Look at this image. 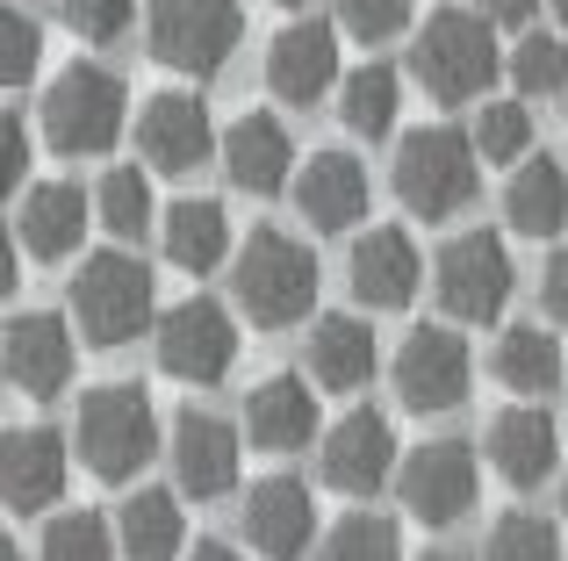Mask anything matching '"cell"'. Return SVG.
Returning <instances> with one entry per match:
<instances>
[{
    "label": "cell",
    "mask_w": 568,
    "mask_h": 561,
    "mask_svg": "<svg viewBox=\"0 0 568 561\" xmlns=\"http://www.w3.org/2000/svg\"><path fill=\"white\" fill-rule=\"evenodd\" d=\"M173 482L187 497H231L237 490V432L216 410H181L173 418Z\"/></svg>",
    "instance_id": "21"
},
{
    "label": "cell",
    "mask_w": 568,
    "mask_h": 561,
    "mask_svg": "<svg viewBox=\"0 0 568 561\" xmlns=\"http://www.w3.org/2000/svg\"><path fill=\"white\" fill-rule=\"evenodd\" d=\"M295 210L317 231H353L367 216V166L353 152H310L295 166Z\"/></svg>",
    "instance_id": "23"
},
{
    "label": "cell",
    "mask_w": 568,
    "mask_h": 561,
    "mask_svg": "<svg viewBox=\"0 0 568 561\" xmlns=\"http://www.w3.org/2000/svg\"><path fill=\"white\" fill-rule=\"evenodd\" d=\"M561 519H568V476H561Z\"/></svg>",
    "instance_id": "46"
},
{
    "label": "cell",
    "mask_w": 568,
    "mask_h": 561,
    "mask_svg": "<svg viewBox=\"0 0 568 561\" xmlns=\"http://www.w3.org/2000/svg\"><path fill=\"white\" fill-rule=\"evenodd\" d=\"M0 152H8V166H0V181L22 187V166H29V137H22V115H0Z\"/></svg>",
    "instance_id": "41"
},
{
    "label": "cell",
    "mask_w": 568,
    "mask_h": 561,
    "mask_svg": "<svg viewBox=\"0 0 568 561\" xmlns=\"http://www.w3.org/2000/svg\"><path fill=\"white\" fill-rule=\"evenodd\" d=\"M181 561H237V548H223V540H194Z\"/></svg>",
    "instance_id": "43"
},
{
    "label": "cell",
    "mask_w": 568,
    "mask_h": 561,
    "mask_svg": "<svg viewBox=\"0 0 568 561\" xmlns=\"http://www.w3.org/2000/svg\"><path fill=\"white\" fill-rule=\"evenodd\" d=\"M432 288H439V309L454 324H489V317H504L518 274H511V253H504L497 231H460L432 259Z\"/></svg>",
    "instance_id": "8"
},
{
    "label": "cell",
    "mask_w": 568,
    "mask_h": 561,
    "mask_svg": "<svg viewBox=\"0 0 568 561\" xmlns=\"http://www.w3.org/2000/svg\"><path fill=\"white\" fill-rule=\"evenodd\" d=\"M317 561H403V533L382 511H346V519L324 533Z\"/></svg>",
    "instance_id": "35"
},
{
    "label": "cell",
    "mask_w": 568,
    "mask_h": 561,
    "mask_svg": "<svg viewBox=\"0 0 568 561\" xmlns=\"http://www.w3.org/2000/svg\"><path fill=\"white\" fill-rule=\"evenodd\" d=\"M483 453H489V468H497L511 490H540V482L561 468V432L540 410V396H518L511 410H497L489 432H483Z\"/></svg>",
    "instance_id": "16"
},
{
    "label": "cell",
    "mask_w": 568,
    "mask_h": 561,
    "mask_svg": "<svg viewBox=\"0 0 568 561\" xmlns=\"http://www.w3.org/2000/svg\"><path fill=\"white\" fill-rule=\"evenodd\" d=\"M483 187V152H475V130L454 123H425L396 144V202L425 224L460 216Z\"/></svg>",
    "instance_id": "2"
},
{
    "label": "cell",
    "mask_w": 568,
    "mask_h": 561,
    "mask_svg": "<svg viewBox=\"0 0 568 561\" xmlns=\"http://www.w3.org/2000/svg\"><path fill=\"white\" fill-rule=\"evenodd\" d=\"M338 80H346V72H338V29L332 22L274 29V43H266V94H274V101L310 109V101H324Z\"/></svg>",
    "instance_id": "15"
},
{
    "label": "cell",
    "mask_w": 568,
    "mask_h": 561,
    "mask_svg": "<svg viewBox=\"0 0 568 561\" xmlns=\"http://www.w3.org/2000/svg\"><path fill=\"white\" fill-rule=\"evenodd\" d=\"M483 490V468H475L468 439H425L410 447V461L396 468V497L417 526H460Z\"/></svg>",
    "instance_id": "10"
},
{
    "label": "cell",
    "mask_w": 568,
    "mask_h": 561,
    "mask_svg": "<svg viewBox=\"0 0 568 561\" xmlns=\"http://www.w3.org/2000/svg\"><path fill=\"white\" fill-rule=\"evenodd\" d=\"M115 533H123V554L130 561H181L187 554V519H181V497H173V490L123 497Z\"/></svg>",
    "instance_id": "29"
},
{
    "label": "cell",
    "mask_w": 568,
    "mask_h": 561,
    "mask_svg": "<svg viewBox=\"0 0 568 561\" xmlns=\"http://www.w3.org/2000/svg\"><path fill=\"white\" fill-rule=\"evenodd\" d=\"M72 324H80V338L101 346V353H115V346H130L138 332H152V324H159L152 267L130 259V253L80 259V274H72Z\"/></svg>",
    "instance_id": "5"
},
{
    "label": "cell",
    "mask_w": 568,
    "mask_h": 561,
    "mask_svg": "<svg viewBox=\"0 0 568 561\" xmlns=\"http://www.w3.org/2000/svg\"><path fill=\"white\" fill-rule=\"evenodd\" d=\"M237 526H245V540H252L266 561H303V554H310V533H317L310 482H295V476L252 482L245 504H237Z\"/></svg>",
    "instance_id": "18"
},
{
    "label": "cell",
    "mask_w": 568,
    "mask_h": 561,
    "mask_svg": "<svg viewBox=\"0 0 568 561\" xmlns=\"http://www.w3.org/2000/svg\"><path fill=\"white\" fill-rule=\"evenodd\" d=\"M483 14L497 29H532V14H540V0H483Z\"/></svg>",
    "instance_id": "42"
},
{
    "label": "cell",
    "mask_w": 568,
    "mask_h": 561,
    "mask_svg": "<svg viewBox=\"0 0 568 561\" xmlns=\"http://www.w3.org/2000/svg\"><path fill=\"white\" fill-rule=\"evenodd\" d=\"M475 152H483V166H518V159H532V109L526 94L518 101H475Z\"/></svg>",
    "instance_id": "32"
},
{
    "label": "cell",
    "mask_w": 568,
    "mask_h": 561,
    "mask_svg": "<svg viewBox=\"0 0 568 561\" xmlns=\"http://www.w3.org/2000/svg\"><path fill=\"white\" fill-rule=\"evenodd\" d=\"M504 216L518 238H561L568 224V166L561 159H518L511 187H504Z\"/></svg>",
    "instance_id": "28"
},
{
    "label": "cell",
    "mask_w": 568,
    "mask_h": 561,
    "mask_svg": "<svg viewBox=\"0 0 568 561\" xmlns=\"http://www.w3.org/2000/svg\"><path fill=\"white\" fill-rule=\"evenodd\" d=\"M72 360H80V346L51 309H14L0 332V375H8V389L37 396V404H51L72 381Z\"/></svg>",
    "instance_id": "13"
},
{
    "label": "cell",
    "mask_w": 568,
    "mask_h": 561,
    "mask_svg": "<svg viewBox=\"0 0 568 561\" xmlns=\"http://www.w3.org/2000/svg\"><path fill=\"white\" fill-rule=\"evenodd\" d=\"M547 8H555V22H561V29H568V0H547Z\"/></svg>",
    "instance_id": "45"
},
{
    "label": "cell",
    "mask_w": 568,
    "mask_h": 561,
    "mask_svg": "<svg viewBox=\"0 0 568 561\" xmlns=\"http://www.w3.org/2000/svg\"><path fill=\"white\" fill-rule=\"evenodd\" d=\"M223 173H231L237 195H281V187H295V137L288 123H281L274 109H245L231 130H223L216 144Z\"/></svg>",
    "instance_id": "17"
},
{
    "label": "cell",
    "mask_w": 568,
    "mask_h": 561,
    "mask_svg": "<svg viewBox=\"0 0 568 561\" xmlns=\"http://www.w3.org/2000/svg\"><path fill=\"white\" fill-rule=\"evenodd\" d=\"M58 22L80 43H115L130 22H138V0H58Z\"/></svg>",
    "instance_id": "38"
},
{
    "label": "cell",
    "mask_w": 568,
    "mask_h": 561,
    "mask_svg": "<svg viewBox=\"0 0 568 561\" xmlns=\"http://www.w3.org/2000/svg\"><path fill=\"white\" fill-rule=\"evenodd\" d=\"M72 447H80L87 476L101 482H130L144 461L159 453V410L138 381H101L80 396V425H72Z\"/></svg>",
    "instance_id": "4"
},
{
    "label": "cell",
    "mask_w": 568,
    "mask_h": 561,
    "mask_svg": "<svg viewBox=\"0 0 568 561\" xmlns=\"http://www.w3.org/2000/svg\"><path fill=\"white\" fill-rule=\"evenodd\" d=\"M152 346H159V367H166L173 381L209 389V381H223V375H231V360H237V324H231V309H223V303L187 295V303H173L166 317H159Z\"/></svg>",
    "instance_id": "9"
},
{
    "label": "cell",
    "mask_w": 568,
    "mask_h": 561,
    "mask_svg": "<svg viewBox=\"0 0 568 561\" xmlns=\"http://www.w3.org/2000/svg\"><path fill=\"white\" fill-rule=\"evenodd\" d=\"M0 561H22V548H14V540H0Z\"/></svg>",
    "instance_id": "44"
},
{
    "label": "cell",
    "mask_w": 568,
    "mask_h": 561,
    "mask_svg": "<svg viewBox=\"0 0 568 561\" xmlns=\"http://www.w3.org/2000/svg\"><path fill=\"white\" fill-rule=\"evenodd\" d=\"M43 137L65 159H94L123 137V80L94 58H72L51 86H43Z\"/></svg>",
    "instance_id": "6"
},
{
    "label": "cell",
    "mask_w": 568,
    "mask_h": 561,
    "mask_svg": "<svg viewBox=\"0 0 568 561\" xmlns=\"http://www.w3.org/2000/svg\"><path fill=\"white\" fill-rule=\"evenodd\" d=\"M483 561H561V533L540 511H504L483 540Z\"/></svg>",
    "instance_id": "36"
},
{
    "label": "cell",
    "mask_w": 568,
    "mask_h": 561,
    "mask_svg": "<svg viewBox=\"0 0 568 561\" xmlns=\"http://www.w3.org/2000/svg\"><path fill=\"white\" fill-rule=\"evenodd\" d=\"M410 72L432 101H483L504 72L497 22H489V14H468V8L425 14V29H417V43H410Z\"/></svg>",
    "instance_id": "3"
},
{
    "label": "cell",
    "mask_w": 568,
    "mask_h": 561,
    "mask_svg": "<svg viewBox=\"0 0 568 561\" xmlns=\"http://www.w3.org/2000/svg\"><path fill=\"white\" fill-rule=\"evenodd\" d=\"M231 295L260 332H288V324H303L317 309V259H310L303 238L260 224L231 253Z\"/></svg>",
    "instance_id": "1"
},
{
    "label": "cell",
    "mask_w": 568,
    "mask_h": 561,
    "mask_svg": "<svg viewBox=\"0 0 568 561\" xmlns=\"http://www.w3.org/2000/svg\"><path fill=\"white\" fill-rule=\"evenodd\" d=\"M37 65H43V29L29 22L22 8H0V80L22 94V86L37 80Z\"/></svg>",
    "instance_id": "37"
},
{
    "label": "cell",
    "mask_w": 568,
    "mask_h": 561,
    "mask_svg": "<svg viewBox=\"0 0 568 561\" xmlns=\"http://www.w3.org/2000/svg\"><path fill=\"white\" fill-rule=\"evenodd\" d=\"M65 476H72V447L51 432V425H29V432H8L0 439V504L8 511H51L65 497Z\"/></svg>",
    "instance_id": "19"
},
{
    "label": "cell",
    "mask_w": 568,
    "mask_h": 561,
    "mask_svg": "<svg viewBox=\"0 0 568 561\" xmlns=\"http://www.w3.org/2000/svg\"><path fill=\"white\" fill-rule=\"evenodd\" d=\"M115 554H123V533L101 511H65L37 540V561H115Z\"/></svg>",
    "instance_id": "34"
},
{
    "label": "cell",
    "mask_w": 568,
    "mask_h": 561,
    "mask_svg": "<svg viewBox=\"0 0 568 561\" xmlns=\"http://www.w3.org/2000/svg\"><path fill=\"white\" fill-rule=\"evenodd\" d=\"M504 72H511V86L526 101H547V94H568V43L555 29H518L511 58H504Z\"/></svg>",
    "instance_id": "31"
},
{
    "label": "cell",
    "mask_w": 568,
    "mask_h": 561,
    "mask_svg": "<svg viewBox=\"0 0 568 561\" xmlns=\"http://www.w3.org/2000/svg\"><path fill=\"white\" fill-rule=\"evenodd\" d=\"M561 324L555 332H540V324H504L497 346H489V375L504 381L511 396H547L561 389Z\"/></svg>",
    "instance_id": "27"
},
{
    "label": "cell",
    "mask_w": 568,
    "mask_h": 561,
    "mask_svg": "<svg viewBox=\"0 0 568 561\" xmlns=\"http://www.w3.org/2000/svg\"><path fill=\"white\" fill-rule=\"evenodd\" d=\"M425 561H460V554H446V548H439V554H425Z\"/></svg>",
    "instance_id": "47"
},
{
    "label": "cell",
    "mask_w": 568,
    "mask_h": 561,
    "mask_svg": "<svg viewBox=\"0 0 568 561\" xmlns=\"http://www.w3.org/2000/svg\"><path fill=\"white\" fill-rule=\"evenodd\" d=\"M87 224H101L94 195H80L72 181H37L22 195V216H14V231H22V245L37 259H72L80 238H87Z\"/></svg>",
    "instance_id": "24"
},
{
    "label": "cell",
    "mask_w": 568,
    "mask_h": 561,
    "mask_svg": "<svg viewBox=\"0 0 568 561\" xmlns=\"http://www.w3.org/2000/svg\"><path fill=\"white\" fill-rule=\"evenodd\" d=\"M367 375H375V332L353 309H332V317L310 324V381L317 389L353 396V389H367Z\"/></svg>",
    "instance_id": "25"
},
{
    "label": "cell",
    "mask_w": 568,
    "mask_h": 561,
    "mask_svg": "<svg viewBox=\"0 0 568 561\" xmlns=\"http://www.w3.org/2000/svg\"><path fill=\"white\" fill-rule=\"evenodd\" d=\"M396 468H403L396 432H388L382 410H346L317 447V476H324V490H338V497H375L382 482H396Z\"/></svg>",
    "instance_id": "12"
},
{
    "label": "cell",
    "mask_w": 568,
    "mask_h": 561,
    "mask_svg": "<svg viewBox=\"0 0 568 561\" xmlns=\"http://www.w3.org/2000/svg\"><path fill=\"white\" fill-rule=\"evenodd\" d=\"M346 274H353V303H367V309H410L417 280H425V259H417V245H410V231H403V224H375L367 238H353Z\"/></svg>",
    "instance_id": "20"
},
{
    "label": "cell",
    "mask_w": 568,
    "mask_h": 561,
    "mask_svg": "<svg viewBox=\"0 0 568 561\" xmlns=\"http://www.w3.org/2000/svg\"><path fill=\"white\" fill-rule=\"evenodd\" d=\"M94 216L115 231V238H144V231L159 224L152 216V173L144 166H109L94 187Z\"/></svg>",
    "instance_id": "33"
},
{
    "label": "cell",
    "mask_w": 568,
    "mask_h": 561,
    "mask_svg": "<svg viewBox=\"0 0 568 561\" xmlns=\"http://www.w3.org/2000/svg\"><path fill=\"white\" fill-rule=\"evenodd\" d=\"M245 439L260 453H303L317 439V389L303 375H266L245 396Z\"/></svg>",
    "instance_id": "22"
},
{
    "label": "cell",
    "mask_w": 568,
    "mask_h": 561,
    "mask_svg": "<svg viewBox=\"0 0 568 561\" xmlns=\"http://www.w3.org/2000/svg\"><path fill=\"white\" fill-rule=\"evenodd\" d=\"M216 144H223V130L209 123V101L181 94V86H166V94L144 101L138 152H144V166H152V173H194L202 159H216Z\"/></svg>",
    "instance_id": "14"
},
{
    "label": "cell",
    "mask_w": 568,
    "mask_h": 561,
    "mask_svg": "<svg viewBox=\"0 0 568 561\" xmlns=\"http://www.w3.org/2000/svg\"><path fill=\"white\" fill-rule=\"evenodd\" d=\"M338 29L353 43H388L410 29V0H338Z\"/></svg>",
    "instance_id": "39"
},
{
    "label": "cell",
    "mask_w": 568,
    "mask_h": 561,
    "mask_svg": "<svg viewBox=\"0 0 568 561\" xmlns=\"http://www.w3.org/2000/svg\"><path fill=\"white\" fill-rule=\"evenodd\" d=\"M396 109H403V72L382 65V58H367V65H353L346 80H338V123L353 130V137H388L396 130Z\"/></svg>",
    "instance_id": "30"
},
{
    "label": "cell",
    "mask_w": 568,
    "mask_h": 561,
    "mask_svg": "<svg viewBox=\"0 0 568 561\" xmlns=\"http://www.w3.org/2000/svg\"><path fill=\"white\" fill-rule=\"evenodd\" d=\"M540 303H547V324H561L568 332V245L555 259H547V274H540Z\"/></svg>",
    "instance_id": "40"
},
{
    "label": "cell",
    "mask_w": 568,
    "mask_h": 561,
    "mask_svg": "<svg viewBox=\"0 0 568 561\" xmlns=\"http://www.w3.org/2000/svg\"><path fill=\"white\" fill-rule=\"evenodd\" d=\"M274 8H310V0H274Z\"/></svg>",
    "instance_id": "48"
},
{
    "label": "cell",
    "mask_w": 568,
    "mask_h": 561,
    "mask_svg": "<svg viewBox=\"0 0 568 561\" xmlns=\"http://www.w3.org/2000/svg\"><path fill=\"white\" fill-rule=\"evenodd\" d=\"M468 381H475V353H468V338L446 332V324H425V332H410L396 346V396L417 418L460 410L468 404Z\"/></svg>",
    "instance_id": "11"
},
{
    "label": "cell",
    "mask_w": 568,
    "mask_h": 561,
    "mask_svg": "<svg viewBox=\"0 0 568 561\" xmlns=\"http://www.w3.org/2000/svg\"><path fill=\"white\" fill-rule=\"evenodd\" d=\"M159 245H166V259L181 274H209L231 259V216H223V202L209 195H181L166 216H159Z\"/></svg>",
    "instance_id": "26"
},
{
    "label": "cell",
    "mask_w": 568,
    "mask_h": 561,
    "mask_svg": "<svg viewBox=\"0 0 568 561\" xmlns=\"http://www.w3.org/2000/svg\"><path fill=\"white\" fill-rule=\"evenodd\" d=\"M144 37H152L159 65L209 80L231 65L237 37H245V8L237 0H144Z\"/></svg>",
    "instance_id": "7"
}]
</instances>
